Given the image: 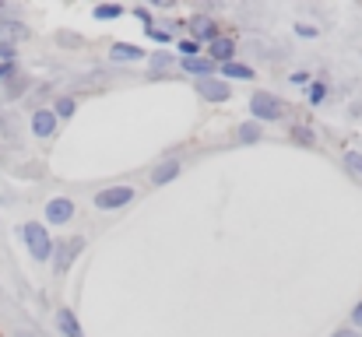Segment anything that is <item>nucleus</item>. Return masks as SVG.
Segmentation results:
<instances>
[{
    "label": "nucleus",
    "instance_id": "1",
    "mask_svg": "<svg viewBox=\"0 0 362 337\" xmlns=\"http://www.w3.org/2000/svg\"><path fill=\"white\" fill-rule=\"evenodd\" d=\"M21 239H25V246H28V253H32V260H39V264H46V260H53V239H49V228L39 222H25L21 225Z\"/></svg>",
    "mask_w": 362,
    "mask_h": 337
},
{
    "label": "nucleus",
    "instance_id": "2",
    "mask_svg": "<svg viewBox=\"0 0 362 337\" xmlns=\"http://www.w3.org/2000/svg\"><path fill=\"white\" fill-rule=\"evenodd\" d=\"M250 116H253V123H274V119L285 116V102L271 92H253L250 95Z\"/></svg>",
    "mask_w": 362,
    "mask_h": 337
},
{
    "label": "nucleus",
    "instance_id": "3",
    "mask_svg": "<svg viewBox=\"0 0 362 337\" xmlns=\"http://www.w3.org/2000/svg\"><path fill=\"white\" fill-rule=\"evenodd\" d=\"M187 32H190V39H197L201 46H208V42H215V39L222 35V28H218V21H215L211 14H190Z\"/></svg>",
    "mask_w": 362,
    "mask_h": 337
},
{
    "label": "nucleus",
    "instance_id": "4",
    "mask_svg": "<svg viewBox=\"0 0 362 337\" xmlns=\"http://www.w3.org/2000/svg\"><path fill=\"white\" fill-rule=\"evenodd\" d=\"M134 197H137L134 187H106V190L95 194V208H99V211H120Z\"/></svg>",
    "mask_w": 362,
    "mask_h": 337
},
{
    "label": "nucleus",
    "instance_id": "5",
    "mask_svg": "<svg viewBox=\"0 0 362 337\" xmlns=\"http://www.w3.org/2000/svg\"><path fill=\"white\" fill-rule=\"evenodd\" d=\"M194 88H197V95H201L204 102H226V99L233 95V85L222 81V78H201Z\"/></svg>",
    "mask_w": 362,
    "mask_h": 337
},
{
    "label": "nucleus",
    "instance_id": "6",
    "mask_svg": "<svg viewBox=\"0 0 362 337\" xmlns=\"http://www.w3.org/2000/svg\"><path fill=\"white\" fill-rule=\"evenodd\" d=\"M81 246H85L81 235H78V239H67V242H60V246H53V267H57V274H67V271H71V264H74V256L81 253Z\"/></svg>",
    "mask_w": 362,
    "mask_h": 337
},
{
    "label": "nucleus",
    "instance_id": "7",
    "mask_svg": "<svg viewBox=\"0 0 362 337\" xmlns=\"http://www.w3.org/2000/svg\"><path fill=\"white\" fill-rule=\"evenodd\" d=\"M204 49H208V60H211L215 67H222V64H233V60H236V39H233V35H218V39H215V42H208Z\"/></svg>",
    "mask_w": 362,
    "mask_h": 337
},
{
    "label": "nucleus",
    "instance_id": "8",
    "mask_svg": "<svg viewBox=\"0 0 362 337\" xmlns=\"http://www.w3.org/2000/svg\"><path fill=\"white\" fill-rule=\"evenodd\" d=\"M74 201L71 197H49V204H46V222L49 225H67L74 218Z\"/></svg>",
    "mask_w": 362,
    "mask_h": 337
},
{
    "label": "nucleus",
    "instance_id": "9",
    "mask_svg": "<svg viewBox=\"0 0 362 337\" xmlns=\"http://www.w3.org/2000/svg\"><path fill=\"white\" fill-rule=\"evenodd\" d=\"M57 112L53 110H35L32 112V134L39 137V141H49L53 134H57Z\"/></svg>",
    "mask_w": 362,
    "mask_h": 337
},
{
    "label": "nucleus",
    "instance_id": "10",
    "mask_svg": "<svg viewBox=\"0 0 362 337\" xmlns=\"http://www.w3.org/2000/svg\"><path fill=\"white\" fill-rule=\"evenodd\" d=\"M148 53H144V46H134V42H113L110 46V60L113 64H137V60H144Z\"/></svg>",
    "mask_w": 362,
    "mask_h": 337
},
{
    "label": "nucleus",
    "instance_id": "11",
    "mask_svg": "<svg viewBox=\"0 0 362 337\" xmlns=\"http://www.w3.org/2000/svg\"><path fill=\"white\" fill-rule=\"evenodd\" d=\"M180 67H183L187 74H194L197 81H201V78H211V74L218 71L208 57H180Z\"/></svg>",
    "mask_w": 362,
    "mask_h": 337
},
{
    "label": "nucleus",
    "instance_id": "12",
    "mask_svg": "<svg viewBox=\"0 0 362 337\" xmlns=\"http://www.w3.org/2000/svg\"><path fill=\"white\" fill-rule=\"evenodd\" d=\"M180 172H183V162H180V158H165V162L151 172V183H155V187H165V183H173Z\"/></svg>",
    "mask_w": 362,
    "mask_h": 337
},
{
    "label": "nucleus",
    "instance_id": "13",
    "mask_svg": "<svg viewBox=\"0 0 362 337\" xmlns=\"http://www.w3.org/2000/svg\"><path fill=\"white\" fill-rule=\"evenodd\" d=\"M218 78H222V81H253L257 74H253V67H250V64L233 60V64H222V67H218Z\"/></svg>",
    "mask_w": 362,
    "mask_h": 337
},
{
    "label": "nucleus",
    "instance_id": "14",
    "mask_svg": "<svg viewBox=\"0 0 362 337\" xmlns=\"http://www.w3.org/2000/svg\"><path fill=\"white\" fill-rule=\"evenodd\" d=\"M57 327H60V334L64 337H85L81 324H78V317H74L71 309H57Z\"/></svg>",
    "mask_w": 362,
    "mask_h": 337
},
{
    "label": "nucleus",
    "instance_id": "15",
    "mask_svg": "<svg viewBox=\"0 0 362 337\" xmlns=\"http://www.w3.org/2000/svg\"><path fill=\"white\" fill-rule=\"evenodd\" d=\"M92 18L95 21H117V18H123V7L120 4H95Z\"/></svg>",
    "mask_w": 362,
    "mask_h": 337
},
{
    "label": "nucleus",
    "instance_id": "16",
    "mask_svg": "<svg viewBox=\"0 0 362 337\" xmlns=\"http://www.w3.org/2000/svg\"><path fill=\"white\" fill-rule=\"evenodd\" d=\"M327 95H331V85H327V81H310V88H306V99H310V106H320Z\"/></svg>",
    "mask_w": 362,
    "mask_h": 337
},
{
    "label": "nucleus",
    "instance_id": "17",
    "mask_svg": "<svg viewBox=\"0 0 362 337\" xmlns=\"http://www.w3.org/2000/svg\"><path fill=\"white\" fill-rule=\"evenodd\" d=\"M78 110V99H71V95H60L57 102H53V112H57V119H71Z\"/></svg>",
    "mask_w": 362,
    "mask_h": 337
},
{
    "label": "nucleus",
    "instance_id": "18",
    "mask_svg": "<svg viewBox=\"0 0 362 337\" xmlns=\"http://www.w3.org/2000/svg\"><path fill=\"white\" fill-rule=\"evenodd\" d=\"M260 137H264V130H260V123H253V119H246V123H243V126H240V141H243V144H257Z\"/></svg>",
    "mask_w": 362,
    "mask_h": 337
},
{
    "label": "nucleus",
    "instance_id": "19",
    "mask_svg": "<svg viewBox=\"0 0 362 337\" xmlns=\"http://www.w3.org/2000/svg\"><path fill=\"white\" fill-rule=\"evenodd\" d=\"M144 35H148L151 42H158V46H169V42H173V32H169V28H162V25H151V28H144Z\"/></svg>",
    "mask_w": 362,
    "mask_h": 337
},
{
    "label": "nucleus",
    "instance_id": "20",
    "mask_svg": "<svg viewBox=\"0 0 362 337\" xmlns=\"http://www.w3.org/2000/svg\"><path fill=\"white\" fill-rule=\"evenodd\" d=\"M176 49H180V57H201V49H204V46H201L197 39H190V35H187V39H180V42H176Z\"/></svg>",
    "mask_w": 362,
    "mask_h": 337
},
{
    "label": "nucleus",
    "instance_id": "21",
    "mask_svg": "<svg viewBox=\"0 0 362 337\" xmlns=\"http://www.w3.org/2000/svg\"><path fill=\"white\" fill-rule=\"evenodd\" d=\"M169 64H173V53H165V49H162V53H155V57H151V67H155V71H165V67H169Z\"/></svg>",
    "mask_w": 362,
    "mask_h": 337
},
{
    "label": "nucleus",
    "instance_id": "22",
    "mask_svg": "<svg viewBox=\"0 0 362 337\" xmlns=\"http://www.w3.org/2000/svg\"><path fill=\"white\" fill-rule=\"evenodd\" d=\"M345 165H349L352 172H359L362 176V155L359 151H345Z\"/></svg>",
    "mask_w": 362,
    "mask_h": 337
},
{
    "label": "nucleus",
    "instance_id": "23",
    "mask_svg": "<svg viewBox=\"0 0 362 337\" xmlns=\"http://www.w3.org/2000/svg\"><path fill=\"white\" fill-rule=\"evenodd\" d=\"M288 81H292V85H299V88H310V81H313V78H310L306 71H292V74H288Z\"/></svg>",
    "mask_w": 362,
    "mask_h": 337
},
{
    "label": "nucleus",
    "instance_id": "24",
    "mask_svg": "<svg viewBox=\"0 0 362 337\" xmlns=\"http://www.w3.org/2000/svg\"><path fill=\"white\" fill-rule=\"evenodd\" d=\"M134 18H137V21H141L144 28H151V25H155V21H151V11H148V7H134Z\"/></svg>",
    "mask_w": 362,
    "mask_h": 337
},
{
    "label": "nucleus",
    "instance_id": "25",
    "mask_svg": "<svg viewBox=\"0 0 362 337\" xmlns=\"http://www.w3.org/2000/svg\"><path fill=\"white\" fill-rule=\"evenodd\" d=\"M296 35H299V39H317L320 28H313V25H296Z\"/></svg>",
    "mask_w": 362,
    "mask_h": 337
},
{
    "label": "nucleus",
    "instance_id": "26",
    "mask_svg": "<svg viewBox=\"0 0 362 337\" xmlns=\"http://www.w3.org/2000/svg\"><path fill=\"white\" fill-rule=\"evenodd\" d=\"M0 64H14V42H0Z\"/></svg>",
    "mask_w": 362,
    "mask_h": 337
},
{
    "label": "nucleus",
    "instance_id": "27",
    "mask_svg": "<svg viewBox=\"0 0 362 337\" xmlns=\"http://www.w3.org/2000/svg\"><path fill=\"white\" fill-rule=\"evenodd\" d=\"M296 137H299V144H313V130L310 126H296Z\"/></svg>",
    "mask_w": 362,
    "mask_h": 337
},
{
    "label": "nucleus",
    "instance_id": "28",
    "mask_svg": "<svg viewBox=\"0 0 362 337\" xmlns=\"http://www.w3.org/2000/svg\"><path fill=\"white\" fill-rule=\"evenodd\" d=\"M352 324H356V327H359V331H362V302H359V306H356V309H352Z\"/></svg>",
    "mask_w": 362,
    "mask_h": 337
},
{
    "label": "nucleus",
    "instance_id": "29",
    "mask_svg": "<svg viewBox=\"0 0 362 337\" xmlns=\"http://www.w3.org/2000/svg\"><path fill=\"white\" fill-rule=\"evenodd\" d=\"M11 74H14V64H0V81L11 78Z\"/></svg>",
    "mask_w": 362,
    "mask_h": 337
},
{
    "label": "nucleus",
    "instance_id": "30",
    "mask_svg": "<svg viewBox=\"0 0 362 337\" xmlns=\"http://www.w3.org/2000/svg\"><path fill=\"white\" fill-rule=\"evenodd\" d=\"M334 337H356V334L352 331H341V334H334Z\"/></svg>",
    "mask_w": 362,
    "mask_h": 337
}]
</instances>
